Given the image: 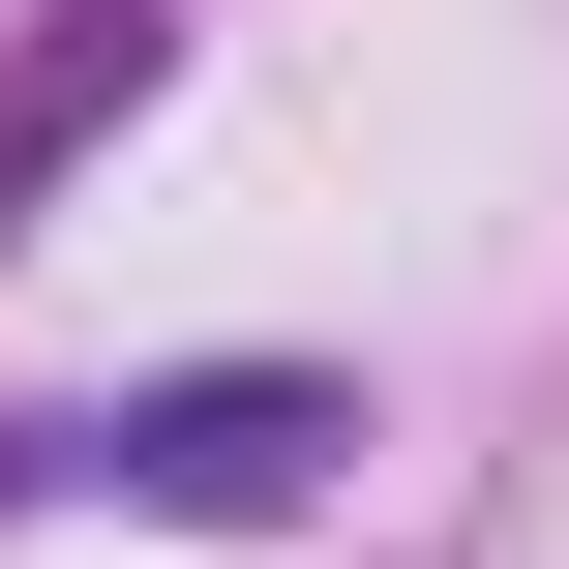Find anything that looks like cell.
I'll use <instances>...</instances> for the list:
<instances>
[{"label":"cell","instance_id":"6da1fadb","mask_svg":"<svg viewBox=\"0 0 569 569\" xmlns=\"http://www.w3.org/2000/svg\"><path fill=\"white\" fill-rule=\"evenodd\" d=\"M330 450H360V390H330V360H180V390L60 420V480H120V510H300Z\"/></svg>","mask_w":569,"mask_h":569},{"label":"cell","instance_id":"7a4b0ae2","mask_svg":"<svg viewBox=\"0 0 569 569\" xmlns=\"http://www.w3.org/2000/svg\"><path fill=\"white\" fill-rule=\"evenodd\" d=\"M150 60H180V0H60V30L0 60V240L90 180V120H150Z\"/></svg>","mask_w":569,"mask_h":569}]
</instances>
